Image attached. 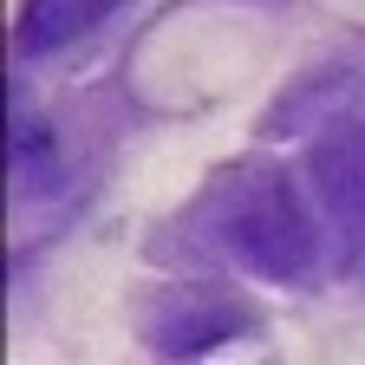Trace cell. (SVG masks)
Returning a JSON list of instances; mask_svg holds the SVG:
<instances>
[]
</instances>
